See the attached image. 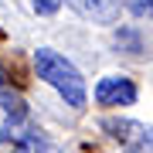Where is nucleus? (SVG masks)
I'll list each match as a JSON object with an SVG mask.
<instances>
[{"label":"nucleus","mask_w":153,"mask_h":153,"mask_svg":"<svg viewBox=\"0 0 153 153\" xmlns=\"http://www.w3.org/2000/svg\"><path fill=\"white\" fill-rule=\"evenodd\" d=\"M34 71H38V78H44V82L65 99L71 109H82V105H85L88 92H85L82 71L71 65L65 55H58L55 48H38V51H34Z\"/></svg>","instance_id":"nucleus-1"},{"label":"nucleus","mask_w":153,"mask_h":153,"mask_svg":"<svg viewBox=\"0 0 153 153\" xmlns=\"http://www.w3.org/2000/svg\"><path fill=\"white\" fill-rule=\"evenodd\" d=\"M0 143L10 153H48V140L41 129L27 126L24 119H7L0 126Z\"/></svg>","instance_id":"nucleus-2"},{"label":"nucleus","mask_w":153,"mask_h":153,"mask_svg":"<svg viewBox=\"0 0 153 153\" xmlns=\"http://www.w3.org/2000/svg\"><path fill=\"white\" fill-rule=\"evenodd\" d=\"M102 129L126 153H150V129L136 119H102Z\"/></svg>","instance_id":"nucleus-3"},{"label":"nucleus","mask_w":153,"mask_h":153,"mask_svg":"<svg viewBox=\"0 0 153 153\" xmlns=\"http://www.w3.org/2000/svg\"><path fill=\"white\" fill-rule=\"evenodd\" d=\"M136 82L126 75H105L95 85V102L99 105H133L136 102Z\"/></svg>","instance_id":"nucleus-4"},{"label":"nucleus","mask_w":153,"mask_h":153,"mask_svg":"<svg viewBox=\"0 0 153 153\" xmlns=\"http://www.w3.org/2000/svg\"><path fill=\"white\" fill-rule=\"evenodd\" d=\"M82 17H92L99 24H112L119 17V0H68Z\"/></svg>","instance_id":"nucleus-5"},{"label":"nucleus","mask_w":153,"mask_h":153,"mask_svg":"<svg viewBox=\"0 0 153 153\" xmlns=\"http://www.w3.org/2000/svg\"><path fill=\"white\" fill-rule=\"evenodd\" d=\"M0 109L10 116V119H27V102H24V99L17 95L10 85H7L4 68H0Z\"/></svg>","instance_id":"nucleus-6"},{"label":"nucleus","mask_w":153,"mask_h":153,"mask_svg":"<svg viewBox=\"0 0 153 153\" xmlns=\"http://www.w3.org/2000/svg\"><path fill=\"white\" fill-rule=\"evenodd\" d=\"M61 4H65V0H31V7H34V10H38L41 17L58 14V10H61Z\"/></svg>","instance_id":"nucleus-7"}]
</instances>
